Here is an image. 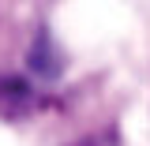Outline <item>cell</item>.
Here are the masks:
<instances>
[{"instance_id": "7a4b0ae2", "label": "cell", "mask_w": 150, "mask_h": 146, "mask_svg": "<svg viewBox=\"0 0 150 146\" xmlns=\"http://www.w3.org/2000/svg\"><path fill=\"white\" fill-rule=\"evenodd\" d=\"M15 101L30 105V90H26L19 79H4V83H0V109L8 112V116H15V109H11Z\"/></svg>"}, {"instance_id": "6da1fadb", "label": "cell", "mask_w": 150, "mask_h": 146, "mask_svg": "<svg viewBox=\"0 0 150 146\" xmlns=\"http://www.w3.org/2000/svg\"><path fill=\"white\" fill-rule=\"evenodd\" d=\"M26 60H30V68H34L41 79L60 75V64H64V60H60V53H56V45H53V37L45 34V30L34 37V45H30V56H26Z\"/></svg>"}]
</instances>
